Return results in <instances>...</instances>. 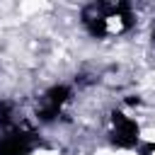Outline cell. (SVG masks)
Returning a JSON list of instances; mask_svg holds the SVG:
<instances>
[{"label":"cell","instance_id":"obj_3","mask_svg":"<svg viewBox=\"0 0 155 155\" xmlns=\"http://www.w3.org/2000/svg\"><path fill=\"white\" fill-rule=\"evenodd\" d=\"M68 99H70V90L65 85H56V87L46 90L36 102V116L41 121H56L63 114Z\"/></svg>","mask_w":155,"mask_h":155},{"label":"cell","instance_id":"obj_5","mask_svg":"<svg viewBox=\"0 0 155 155\" xmlns=\"http://www.w3.org/2000/svg\"><path fill=\"white\" fill-rule=\"evenodd\" d=\"M0 126H15V104L0 102Z\"/></svg>","mask_w":155,"mask_h":155},{"label":"cell","instance_id":"obj_6","mask_svg":"<svg viewBox=\"0 0 155 155\" xmlns=\"http://www.w3.org/2000/svg\"><path fill=\"white\" fill-rule=\"evenodd\" d=\"M153 39H155V31H153Z\"/></svg>","mask_w":155,"mask_h":155},{"label":"cell","instance_id":"obj_4","mask_svg":"<svg viewBox=\"0 0 155 155\" xmlns=\"http://www.w3.org/2000/svg\"><path fill=\"white\" fill-rule=\"evenodd\" d=\"M109 136L119 148H133L138 145V124L124 111H114L109 116Z\"/></svg>","mask_w":155,"mask_h":155},{"label":"cell","instance_id":"obj_2","mask_svg":"<svg viewBox=\"0 0 155 155\" xmlns=\"http://www.w3.org/2000/svg\"><path fill=\"white\" fill-rule=\"evenodd\" d=\"M39 145V136L34 128L19 124L10 126L5 136H0V155H29Z\"/></svg>","mask_w":155,"mask_h":155},{"label":"cell","instance_id":"obj_1","mask_svg":"<svg viewBox=\"0 0 155 155\" xmlns=\"http://www.w3.org/2000/svg\"><path fill=\"white\" fill-rule=\"evenodd\" d=\"M133 12L126 2H92L82 10V24L92 36H121L133 27Z\"/></svg>","mask_w":155,"mask_h":155}]
</instances>
